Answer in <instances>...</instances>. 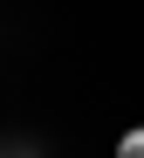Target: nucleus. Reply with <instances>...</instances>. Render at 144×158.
Returning a JSON list of instances; mask_svg holds the SVG:
<instances>
[{
    "mask_svg": "<svg viewBox=\"0 0 144 158\" xmlns=\"http://www.w3.org/2000/svg\"><path fill=\"white\" fill-rule=\"evenodd\" d=\"M117 158H144V124H130L124 138H117Z\"/></svg>",
    "mask_w": 144,
    "mask_h": 158,
    "instance_id": "obj_1",
    "label": "nucleus"
}]
</instances>
